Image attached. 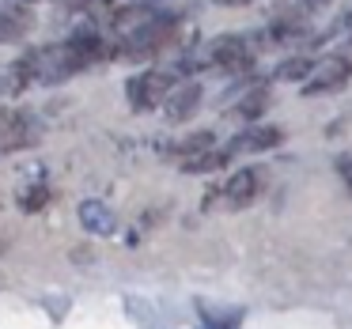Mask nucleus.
I'll list each match as a JSON object with an SVG mask.
<instances>
[{
	"label": "nucleus",
	"mask_w": 352,
	"mask_h": 329,
	"mask_svg": "<svg viewBox=\"0 0 352 329\" xmlns=\"http://www.w3.org/2000/svg\"><path fill=\"white\" fill-rule=\"evenodd\" d=\"M170 87H175V76H170V72H140V76H133L129 84H125V99H129V106L137 110V114H148V110H155L167 99Z\"/></svg>",
	"instance_id": "obj_1"
},
{
	"label": "nucleus",
	"mask_w": 352,
	"mask_h": 329,
	"mask_svg": "<svg viewBox=\"0 0 352 329\" xmlns=\"http://www.w3.org/2000/svg\"><path fill=\"white\" fill-rule=\"evenodd\" d=\"M38 133H42L38 122L27 110H4L0 114V148H8V152L38 144Z\"/></svg>",
	"instance_id": "obj_2"
},
{
	"label": "nucleus",
	"mask_w": 352,
	"mask_h": 329,
	"mask_svg": "<svg viewBox=\"0 0 352 329\" xmlns=\"http://www.w3.org/2000/svg\"><path fill=\"white\" fill-rule=\"evenodd\" d=\"M208 61L220 65V69H231V72H246L254 65L250 38H243V34H220V38L208 42Z\"/></svg>",
	"instance_id": "obj_3"
},
{
	"label": "nucleus",
	"mask_w": 352,
	"mask_h": 329,
	"mask_svg": "<svg viewBox=\"0 0 352 329\" xmlns=\"http://www.w3.org/2000/svg\"><path fill=\"white\" fill-rule=\"evenodd\" d=\"M349 72H352V61H344V57H329V61L314 65V72L303 80V95L337 91V87L349 84Z\"/></svg>",
	"instance_id": "obj_4"
},
{
	"label": "nucleus",
	"mask_w": 352,
	"mask_h": 329,
	"mask_svg": "<svg viewBox=\"0 0 352 329\" xmlns=\"http://www.w3.org/2000/svg\"><path fill=\"white\" fill-rule=\"evenodd\" d=\"M258 190H261V170L258 167H243V170H235V174L228 178L223 197H228L231 208H246L254 197H258Z\"/></svg>",
	"instance_id": "obj_5"
},
{
	"label": "nucleus",
	"mask_w": 352,
	"mask_h": 329,
	"mask_svg": "<svg viewBox=\"0 0 352 329\" xmlns=\"http://www.w3.org/2000/svg\"><path fill=\"white\" fill-rule=\"evenodd\" d=\"M197 102H201V84H182V87H170V91H167V99H163V114H167L170 122H186V117H193Z\"/></svg>",
	"instance_id": "obj_6"
},
{
	"label": "nucleus",
	"mask_w": 352,
	"mask_h": 329,
	"mask_svg": "<svg viewBox=\"0 0 352 329\" xmlns=\"http://www.w3.org/2000/svg\"><path fill=\"white\" fill-rule=\"evenodd\" d=\"M284 140L280 129H273V125H250L246 133H239L235 140H231L228 152H269V148H276Z\"/></svg>",
	"instance_id": "obj_7"
},
{
	"label": "nucleus",
	"mask_w": 352,
	"mask_h": 329,
	"mask_svg": "<svg viewBox=\"0 0 352 329\" xmlns=\"http://www.w3.org/2000/svg\"><path fill=\"white\" fill-rule=\"evenodd\" d=\"M80 223H84L91 235H110V231H114V212H110L102 201H84V205H80Z\"/></svg>",
	"instance_id": "obj_8"
},
{
	"label": "nucleus",
	"mask_w": 352,
	"mask_h": 329,
	"mask_svg": "<svg viewBox=\"0 0 352 329\" xmlns=\"http://www.w3.org/2000/svg\"><path fill=\"white\" fill-rule=\"evenodd\" d=\"M311 72H314V61H311V57H288V61H280V65L273 69V76L284 80V84H303Z\"/></svg>",
	"instance_id": "obj_9"
},
{
	"label": "nucleus",
	"mask_w": 352,
	"mask_h": 329,
	"mask_svg": "<svg viewBox=\"0 0 352 329\" xmlns=\"http://www.w3.org/2000/svg\"><path fill=\"white\" fill-rule=\"evenodd\" d=\"M228 155L231 152H212V148H205V152H197V155H186L182 170H186V174H205V170L223 167V163H228Z\"/></svg>",
	"instance_id": "obj_10"
},
{
	"label": "nucleus",
	"mask_w": 352,
	"mask_h": 329,
	"mask_svg": "<svg viewBox=\"0 0 352 329\" xmlns=\"http://www.w3.org/2000/svg\"><path fill=\"white\" fill-rule=\"evenodd\" d=\"M269 106V87H254L250 95H243V102H239V114L246 117V122H254V117H261Z\"/></svg>",
	"instance_id": "obj_11"
},
{
	"label": "nucleus",
	"mask_w": 352,
	"mask_h": 329,
	"mask_svg": "<svg viewBox=\"0 0 352 329\" xmlns=\"http://www.w3.org/2000/svg\"><path fill=\"white\" fill-rule=\"evenodd\" d=\"M239 321H243V310H205V329H239Z\"/></svg>",
	"instance_id": "obj_12"
},
{
	"label": "nucleus",
	"mask_w": 352,
	"mask_h": 329,
	"mask_svg": "<svg viewBox=\"0 0 352 329\" xmlns=\"http://www.w3.org/2000/svg\"><path fill=\"white\" fill-rule=\"evenodd\" d=\"M46 201H50V190H46L42 182H38V185H27V190L19 193V208H23V212H38Z\"/></svg>",
	"instance_id": "obj_13"
},
{
	"label": "nucleus",
	"mask_w": 352,
	"mask_h": 329,
	"mask_svg": "<svg viewBox=\"0 0 352 329\" xmlns=\"http://www.w3.org/2000/svg\"><path fill=\"white\" fill-rule=\"evenodd\" d=\"M23 31H27V19L23 16H4V12H0V42L19 38Z\"/></svg>",
	"instance_id": "obj_14"
},
{
	"label": "nucleus",
	"mask_w": 352,
	"mask_h": 329,
	"mask_svg": "<svg viewBox=\"0 0 352 329\" xmlns=\"http://www.w3.org/2000/svg\"><path fill=\"white\" fill-rule=\"evenodd\" d=\"M205 148H212V133H193V137L182 140L175 152H182V159H186V155H197V152H205Z\"/></svg>",
	"instance_id": "obj_15"
},
{
	"label": "nucleus",
	"mask_w": 352,
	"mask_h": 329,
	"mask_svg": "<svg viewBox=\"0 0 352 329\" xmlns=\"http://www.w3.org/2000/svg\"><path fill=\"white\" fill-rule=\"evenodd\" d=\"M337 174H341L344 185L352 190V155H341V159H337Z\"/></svg>",
	"instance_id": "obj_16"
},
{
	"label": "nucleus",
	"mask_w": 352,
	"mask_h": 329,
	"mask_svg": "<svg viewBox=\"0 0 352 329\" xmlns=\"http://www.w3.org/2000/svg\"><path fill=\"white\" fill-rule=\"evenodd\" d=\"M326 4H329V0H299V12H303V16H318Z\"/></svg>",
	"instance_id": "obj_17"
},
{
	"label": "nucleus",
	"mask_w": 352,
	"mask_h": 329,
	"mask_svg": "<svg viewBox=\"0 0 352 329\" xmlns=\"http://www.w3.org/2000/svg\"><path fill=\"white\" fill-rule=\"evenodd\" d=\"M216 4H228V8H239V4H250V0H216Z\"/></svg>",
	"instance_id": "obj_18"
},
{
	"label": "nucleus",
	"mask_w": 352,
	"mask_h": 329,
	"mask_svg": "<svg viewBox=\"0 0 352 329\" xmlns=\"http://www.w3.org/2000/svg\"><path fill=\"white\" fill-rule=\"evenodd\" d=\"M341 27H344V31L352 34V8H349V16H344V23H341Z\"/></svg>",
	"instance_id": "obj_19"
},
{
	"label": "nucleus",
	"mask_w": 352,
	"mask_h": 329,
	"mask_svg": "<svg viewBox=\"0 0 352 329\" xmlns=\"http://www.w3.org/2000/svg\"><path fill=\"white\" fill-rule=\"evenodd\" d=\"M65 4H87V0H65Z\"/></svg>",
	"instance_id": "obj_20"
},
{
	"label": "nucleus",
	"mask_w": 352,
	"mask_h": 329,
	"mask_svg": "<svg viewBox=\"0 0 352 329\" xmlns=\"http://www.w3.org/2000/svg\"><path fill=\"white\" fill-rule=\"evenodd\" d=\"M137 4H160V0H137Z\"/></svg>",
	"instance_id": "obj_21"
},
{
	"label": "nucleus",
	"mask_w": 352,
	"mask_h": 329,
	"mask_svg": "<svg viewBox=\"0 0 352 329\" xmlns=\"http://www.w3.org/2000/svg\"><path fill=\"white\" fill-rule=\"evenodd\" d=\"M4 87H8V84H0V91H4Z\"/></svg>",
	"instance_id": "obj_22"
},
{
	"label": "nucleus",
	"mask_w": 352,
	"mask_h": 329,
	"mask_svg": "<svg viewBox=\"0 0 352 329\" xmlns=\"http://www.w3.org/2000/svg\"><path fill=\"white\" fill-rule=\"evenodd\" d=\"M0 250H4V242H0Z\"/></svg>",
	"instance_id": "obj_23"
}]
</instances>
